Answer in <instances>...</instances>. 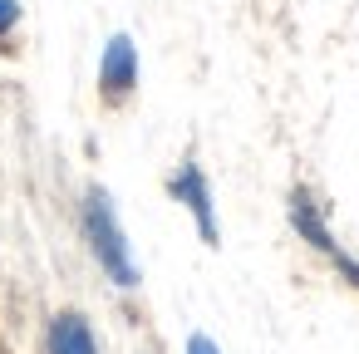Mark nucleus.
Returning <instances> with one entry per match:
<instances>
[{
	"mask_svg": "<svg viewBox=\"0 0 359 354\" xmlns=\"http://www.w3.org/2000/svg\"><path fill=\"white\" fill-rule=\"evenodd\" d=\"M79 222H84V241H89L94 261L104 266V275H109L118 290H133V285H138V261H133V251H128V236H123V226H118L114 197H109L104 187H89V192H84Z\"/></svg>",
	"mask_w": 359,
	"mask_h": 354,
	"instance_id": "nucleus-1",
	"label": "nucleus"
},
{
	"mask_svg": "<svg viewBox=\"0 0 359 354\" xmlns=\"http://www.w3.org/2000/svg\"><path fill=\"white\" fill-rule=\"evenodd\" d=\"M285 212H290V226H295V236H300V241H310V246H315V251H320V256H325V261H330V266H334V271H339V275H344V280L359 290V261H354V256H349V251L334 241V231H330V222H325L320 202H315L305 187H290V202H285Z\"/></svg>",
	"mask_w": 359,
	"mask_h": 354,
	"instance_id": "nucleus-2",
	"label": "nucleus"
},
{
	"mask_svg": "<svg viewBox=\"0 0 359 354\" xmlns=\"http://www.w3.org/2000/svg\"><path fill=\"white\" fill-rule=\"evenodd\" d=\"M15 25H20V6H15V0H0V45L11 40Z\"/></svg>",
	"mask_w": 359,
	"mask_h": 354,
	"instance_id": "nucleus-6",
	"label": "nucleus"
},
{
	"mask_svg": "<svg viewBox=\"0 0 359 354\" xmlns=\"http://www.w3.org/2000/svg\"><path fill=\"white\" fill-rule=\"evenodd\" d=\"M187 354H222V349H217L212 334H192V339H187Z\"/></svg>",
	"mask_w": 359,
	"mask_h": 354,
	"instance_id": "nucleus-7",
	"label": "nucleus"
},
{
	"mask_svg": "<svg viewBox=\"0 0 359 354\" xmlns=\"http://www.w3.org/2000/svg\"><path fill=\"white\" fill-rule=\"evenodd\" d=\"M45 349H50V354H99L89 320H84V315H74V310H60V315L50 320Z\"/></svg>",
	"mask_w": 359,
	"mask_h": 354,
	"instance_id": "nucleus-5",
	"label": "nucleus"
},
{
	"mask_svg": "<svg viewBox=\"0 0 359 354\" xmlns=\"http://www.w3.org/2000/svg\"><path fill=\"white\" fill-rule=\"evenodd\" d=\"M168 192H172V202H182V207L192 212V222H197L202 241H207V246H217V241H222V226H217V207H212L207 172H202L197 163H182V168L168 177Z\"/></svg>",
	"mask_w": 359,
	"mask_h": 354,
	"instance_id": "nucleus-3",
	"label": "nucleus"
},
{
	"mask_svg": "<svg viewBox=\"0 0 359 354\" xmlns=\"http://www.w3.org/2000/svg\"><path fill=\"white\" fill-rule=\"evenodd\" d=\"M133 89H138V45L128 35H114L99 60V94H104V104L118 109Z\"/></svg>",
	"mask_w": 359,
	"mask_h": 354,
	"instance_id": "nucleus-4",
	"label": "nucleus"
}]
</instances>
